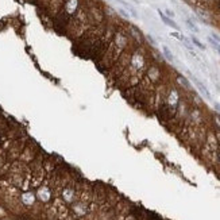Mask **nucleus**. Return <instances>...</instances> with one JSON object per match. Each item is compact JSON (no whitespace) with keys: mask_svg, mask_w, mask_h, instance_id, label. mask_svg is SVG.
Masks as SVG:
<instances>
[{"mask_svg":"<svg viewBox=\"0 0 220 220\" xmlns=\"http://www.w3.org/2000/svg\"><path fill=\"white\" fill-rule=\"evenodd\" d=\"M158 14H159V16H161V19H162V22L165 23V24H167V26H170V27H173V28H176V30H180V27H178V24H177L173 19H170V18H167V16L163 14V12L161 11V10H158Z\"/></svg>","mask_w":220,"mask_h":220,"instance_id":"nucleus-1","label":"nucleus"},{"mask_svg":"<svg viewBox=\"0 0 220 220\" xmlns=\"http://www.w3.org/2000/svg\"><path fill=\"white\" fill-rule=\"evenodd\" d=\"M192 79H193V81H195V84H196V87L198 88V90H200V92H201L202 95H204V96H205L207 99H211V93H209V90L207 89L205 85L202 84V83H200V81H198V80L196 79V77H192Z\"/></svg>","mask_w":220,"mask_h":220,"instance_id":"nucleus-2","label":"nucleus"},{"mask_svg":"<svg viewBox=\"0 0 220 220\" xmlns=\"http://www.w3.org/2000/svg\"><path fill=\"white\" fill-rule=\"evenodd\" d=\"M162 50H163V54H165V57L169 59L170 62H173L174 61V55H173V53L170 51V49L167 46H162Z\"/></svg>","mask_w":220,"mask_h":220,"instance_id":"nucleus-3","label":"nucleus"},{"mask_svg":"<svg viewBox=\"0 0 220 220\" xmlns=\"http://www.w3.org/2000/svg\"><path fill=\"white\" fill-rule=\"evenodd\" d=\"M185 22H187V24H188V27H189V30H192L193 33H200V30H198V27H197V26H196L195 23L192 22L191 19H187V20H185Z\"/></svg>","mask_w":220,"mask_h":220,"instance_id":"nucleus-4","label":"nucleus"},{"mask_svg":"<svg viewBox=\"0 0 220 220\" xmlns=\"http://www.w3.org/2000/svg\"><path fill=\"white\" fill-rule=\"evenodd\" d=\"M208 42H209L211 45H212V47H213V49L216 50L217 53L220 54V45L217 43V42H216V41H213V39H212V38H211V37H208Z\"/></svg>","mask_w":220,"mask_h":220,"instance_id":"nucleus-5","label":"nucleus"},{"mask_svg":"<svg viewBox=\"0 0 220 220\" xmlns=\"http://www.w3.org/2000/svg\"><path fill=\"white\" fill-rule=\"evenodd\" d=\"M192 42H193V43H195V45H196V46L198 47V49H201V50H205V46H204V45H202V43H201V42H200V41H198V39H197V38H196V37H192Z\"/></svg>","mask_w":220,"mask_h":220,"instance_id":"nucleus-6","label":"nucleus"},{"mask_svg":"<svg viewBox=\"0 0 220 220\" xmlns=\"http://www.w3.org/2000/svg\"><path fill=\"white\" fill-rule=\"evenodd\" d=\"M178 80H180V83H181V84H182V85H184V87H185V88H188V89H191V84H189V83H188V80H187V79H184V77H182V76H180V77H178Z\"/></svg>","mask_w":220,"mask_h":220,"instance_id":"nucleus-7","label":"nucleus"},{"mask_svg":"<svg viewBox=\"0 0 220 220\" xmlns=\"http://www.w3.org/2000/svg\"><path fill=\"white\" fill-rule=\"evenodd\" d=\"M124 7H126V8H127V10H128V11H130V12H131V15L134 16V18H138V12H136L135 10H134V8H132V7L130 6V4H128V3H127V4H126V6H124Z\"/></svg>","mask_w":220,"mask_h":220,"instance_id":"nucleus-8","label":"nucleus"},{"mask_svg":"<svg viewBox=\"0 0 220 220\" xmlns=\"http://www.w3.org/2000/svg\"><path fill=\"white\" fill-rule=\"evenodd\" d=\"M165 14H166L167 18H170V19H171V18H174V16H176V15H174V12L171 11V10H169V8H166V10H165Z\"/></svg>","mask_w":220,"mask_h":220,"instance_id":"nucleus-9","label":"nucleus"},{"mask_svg":"<svg viewBox=\"0 0 220 220\" xmlns=\"http://www.w3.org/2000/svg\"><path fill=\"white\" fill-rule=\"evenodd\" d=\"M119 14L122 15L123 18H126V19H128V18H130V15H128V12H126L124 10H122V8H120V10H119Z\"/></svg>","mask_w":220,"mask_h":220,"instance_id":"nucleus-10","label":"nucleus"},{"mask_svg":"<svg viewBox=\"0 0 220 220\" xmlns=\"http://www.w3.org/2000/svg\"><path fill=\"white\" fill-rule=\"evenodd\" d=\"M170 35L174 37V38H177V39H180V41H182V38H184V35H181L180 33H171Z\"/></svg>","mask_w":220,"mask_h":220,"instance_id":"nucleus-11","label":"nucleus"},{"mask_svg":"<svg viewBox=\"0 0 220 220\" xmlns=\"http://www.w3.org/2000/svg\"><path fill=\"white\" fill-rule=\"evenodd\" d=\"M147 39L150 41V43H153V45H155V41H154V39H153V38L150 37V35H147Z\"/></svg>","mask_w":220,"mask_h":220,"instance_id":"nucleus-12","label":"nucleus"},{"mask_svg":"<svg viewBox=\"0 0 220 220\" xmlns=\"http://www.w3.org/2000/svg\"><path fill=\"white\" fill-rule=\"evenodd\" d=\"M116 2H118V3H120V4H123V6H126V2H124V0H116Z\"/></svg>","mask_w":220,"mask_h":220,"instance_id":"nucleus-13","label":"nucleus"},{"mask_svg":"<svg viewBox=\"0 0 220 220\" xmlns=\"http://www.w3.org/2000/svg\"><path fill=\"white\" fill-rule=\"evenodd\" d=\"M215 110L220 111V104H219V103H216V104H215Z\"/></svg>","mask_w":220,"mask_h":220,"instance_id":"nucleus-14","label":"nucleus"}]
</instances>
